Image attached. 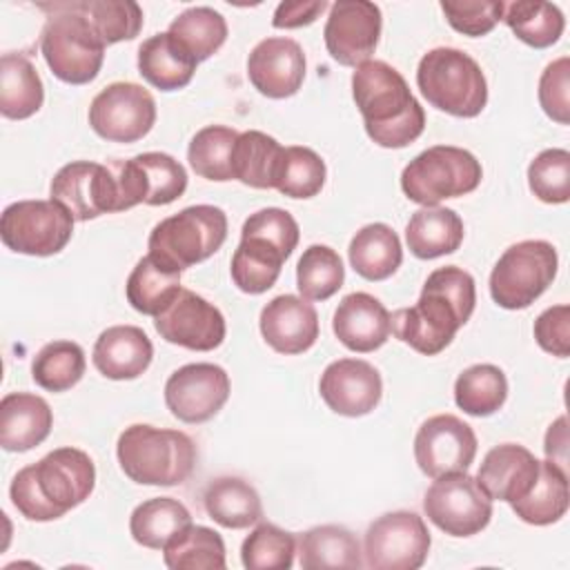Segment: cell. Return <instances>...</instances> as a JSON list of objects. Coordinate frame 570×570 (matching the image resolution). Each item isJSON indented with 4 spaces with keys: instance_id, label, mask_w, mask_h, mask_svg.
Here are the masks:
<instances>
[{
    "instance_id": "obj_20",
    "label": "cell",
    "mask_w": 570,
    "mask_h": 570,
    "mask_svg": "<svg viewBox=\"0 0 570 570\" xmlns=\"http://www.w3.org/2000/svg\"><path fill=\"white\" fill-rule=\"evenodd\" d=\"M318 392L332 412L356 419L379 405L383 381L372 363L363 358H338L323 370Z\"/></svg>"
},
{
    "instance_id": "obj_35",
    "label": "cell",
    "mask_w": 570,
    "mask_h": 570,
    "mask_svg": "<svg viewBox=\"0 0 570 570\" xmlns=\"http://www.w3.org/2000/svg\"><path fill=\"white\" fill-rule=\"evenodd\" d=\"M189 523L191 514L178 499L154 497L134 508L129 517V532L142 548L163 550Z\"/></svg>"
},
{
    "instance_id": "obj_38",
    "label": "cell",
    "mask_w": 570,
    "mask_h": 570,
    "mask_svg": "<svg viewBox=\"0 0 570 570\" xmlns=\"http://www.w3.org/2000/svg\"><path fill=\"white\" fill-rule=\"evenodd\" d=\"M508 399V379L492 363H476L454 381V403L470 416H490Z\"/></svg>"
},
{
    "instance_id": "obj_34",
    "label": "cell",
    "mask_w": 570,
    "mask_h": 570,
    "mask_svg": "<svg viewBox=\"0 0 570 570\" xmlns=\"http://www.w3.org/2000/svg\"><path fill=\"white\" fill-rule=\"evenodd\" d=\"M568 472L552 461H539V474L528 494L512 501L514 514L530 525L557 523L568 512Z\"/></svg>"
},
{
    "instance_id": "obj_28",
    "label": "cell",
    "mask_w": 570,
    "mask_h": 570,
    "mask_svg": "<svg viewBox=\"0 0 570 570\" xmlns=\"http://www.w3.org/2000/svg\"><path fill=\"white\" fill-rule=\"evenodd\" d=\"M196 60L189 56L169 31L147 38L138 47V73L160 91H176L191 82Z\"/></svg>"
},
{
    "instance_id": "obj_18",
    "label": "cell",
    "mask_w": 570,
    "mask_h": 570,
    "mask_svg": "<svg viewBox=\"0 0 570 570\" xmlns=\"http://www.w3.org/2000/svg\"><path fill=\"white\" fill-rule=\"evenodd\" d=\"M154 327L167 343L194 352L216 350L227 332L220 309L185 287H180L174 301L154 316Z\"/></svg>"
},
{
    "instance_id": "obj_21",
    "label": "cell",
    "mask_w": 570,
    "mask_h": 570,
    "mask_svg": "<svg viewBox=\"0 0 570 570\" xmlns=\"http://www.w3.org/2000/svg\"><path fill=\"white\" fill-rule=\"evenodd\" d=\"M303 47L283 36L261 40L247 58V78L254 89L267 98H289L305 80Z\"/></svg>"
},
{
    "instance_id": "obj_8",
    "label": "cell",
    "mask_w": 570,
    "mask_h": 570,
    "mask_svg": "<svg viewBox=\"0 0 570 570\" xmlns=\"http://www.w3.org/2000/svg\"><path fill=\"white\" fill-rule=\"evenodd\" d=\"M483 178L474 154L454 145H434L414 156L401 171L403 194L423 207H434L445 198L474 191Z\"/></svg>"
},
{
    "instance_id": "obj_26",
    "label": "cell",
    "mask_w": 570,
    "mask_h": 570,
    "mask_svg": "<svg viewBox=\"0 0 570 570\" xmlns=\"http://www.w3.org/2000/svg\"><path fill=\"white\" fill-rule=\"evenodd\" d=\"M53 425L49 403L31 392H9L0 401V445L7 452H27L40 445Z\"/></svg>"
},
{
    "instance_id": "obj_10",
    "label": "cell",
    "mask_w": 570,
    "mask_h": 570,
    "mask_svg": "<svg viewBox=\"0 0 570 570\" xmlns=\"http://www.w3.org/2000/svg\"><path fill=\"white\" fill-rule=\"evenodd\" d=\"M73 216L56 200H18L4 207L0 238L7 249L27 256H53L73 234Z\"/></svg>"
},
{
    "instance_id": "obj_30",
    "label": "cell",
    "mask_w": 570,
    "mask_h": 570,
    "mask_svg": "<svg viewBox=\"0 0 570 570\" xmlns=\"http://www.w3.org/2000/svg\"><path fill=\"white\" fill-rule=\"evenodd\" d=\"M352 269L365 281H385L403 263V247L396 232L385 223L361 227L347 247Z\"/></svg>"
},
{
    "instance_id": "obj_17",
    "label": "cell",
    "mask_w": 570,
    "mask_h": 570,
    "mask_svg": "<svg viewBox=\"0 0 570 570\" xmlns=\"http://www.w3.org/2000/svg\"><path fill=\"white\" fill-rule=\"evenodd\" d=\"M229 376L216 363H187L165 383V405L183 423H205L229 399Z\"/></svg>"
},
{
    "instance_id": "obj_5",
    "label": "cell",
    "mask_w": 570,
    "mask_h": 570,
    "mask_svg": "<svg viewBox=\"0 0 570 570\" xmlns=\"http://www.w3.org/2000/svg\"><path fill=\"white\" fill-rule=\"evenodd\" d=\"M49 11L40 31V51L51 73L67 85L91 82L105 60V42L94 24L69 2L38 4Z\"/></svg>"
},
{
    "instance_id": "obj_52",
    "label": "cell",
    "mask_w": 570,
    "mask_h": 570,
    "mask_svg": "<svg viewBox=\"0 0 570 570\" xmlns=\"http://www.w3.org/2000/svg\"><path fill=\"white\" fill-rule=\"evenodd\" d=\"M534 338L539 347L552 356H570V305H552L534 321Z\"/></svg>"
},
{
    "instance_id": "obj_19",
    "label": "cell",
    "mask_w": 570,
    "mask_h": 570,
    "mask_svg": "<svg viewBox=\"0 0 570 570\" xmlns=\"http://www.w3.org/2000/svg\"><path fill=\"white\" fill-rule=\"evenodd\" d=\"M383 16L374 2L338 0L330 7L323 29L327 53L343 67H358L374 53Z\"/></svg>"
},
{
    "instance_id": "obj_45",
    "label": "cell",
    "mask_w": 570,
    "mask_h": 570,
    "mask_svg": "<svg viewBox=\"0 0 570 570\" xmlns=\"http://www.w3.org/2000/svg\"><path fill=\"white\" fill-rule=\"evenodd\" d=\"M345 281V267L336 249L309 245L296 265V287L305 301H327Z\"/></svg>"
},
{
    "instance_id": "obj_4",
    "label": "cell",
    "mask_w": 570,
    "mask_h": 570,
    "mask_svg": "<svg viewBox=\"0 0 570 570\" xmlns=\"http://www.w3.org/2000/svg\"><path fill=\"white\" fill-rule=\"evenodd\" d=\"M120 470L140 485H180L196 465V445L180 430L134 423L116 443Z\"/></svg>"
},
{
    "instance_id": "obj_13",
    "label": "cell",
    "mask_w": 570,
    "mask_h": 570,
    "mask_svg": "<svg viewBox=\"0 0 570 570\" xmlns=\"http://www.w3.org/2000/svg\"><path fill=\"white\" fill-rule=\"evenodd\" d=\"M51 200L60 203L76 220L125 212L120 183L111 163L73 160L56 171L49 185Z\"/></svg>"
},
{
    "instance_id": "obj_51",
    "label": "cell",
    "mask_w": 570,
    "mask_h": 570,
    "mask_svg": "<svg viewBox=\"0 0 570 570\" xmlns=\"http://www.w3.org/2000/svg\"><path fill=\"white\" fill-rule=\"evenodd\" d=\"M240 229L254 232V234H261V236L274 240L287 254H292L296 249L298 238H301L298 223L294 220V216L289 212H285L281 207H265V209L249 214V218L243 223Z\"/></svg>"
},
{
    "instance_id": "obj_54",
    "label": "cell",
    "mask_w": 570,
    "mask_h": 570,
    "mask_svg": "<svg viewBox=\"0 0 570 570\" xmlns=\"http://www.w3.org/2000/svg\"><path fill=\"white\" fill-rule=\"evenodd\" d=\"M568 421L566 416H559L546 432V441H543V450H546V459L552 461L554 465H559L561 470L568 472Z\"/></svg>"
},
{
    "instance_id": "obj_29",
    "label": "cell",
    "mask_w": 570,
    "mask_h": 570,
    "mask_svg": "<svg viewBox=\"0 0 570 570\" xmlns=\"http://www.w3.org/2000/svg\"><path fill=\"white\" fill-rule=\"evenodd\" d=\"M463 234L461 216L454 209L439 205L416 209L405 227L407 247L421 261L456 252L463 243Z\"/></svg>"
},
{
    "instance_id": "obj_25",
    "label": "cell",
    "mask_w": 570,
    "mask_h": 570,
    "mask_svg": "<svg viewBox=\"0 0 570 570\" xmlns=\"http://www.w3.org/2000/svg\"><path fill=\"white\" fill-rule=\"evenodd\" d=\"M94 365L111 381L138 379L154 358L149 336L136 325H114L100 332L94 343Z\"/></svg>"
},
{
    "instance_id": "obj_9",
    "label": "cell",
    "mask_w": 570,
    "mask_h": 570,
    "mask_svg": "<svg viewBox=\"0 0 570 570\" xmlns=\"http://www.w3.org/2000/svg\"><path fill=\"white\" fill-rule=\"evenodd\" d=\"M557 267L552 243L539 238L514 243L492 267L490 296L503 309H525L552 285Z\"/></svg>"
},
{
    "instance_id": "obj_43",
    "label": "cell",
    "mask_w": 570,
    "mask_h": 570,
    "mask_svg": "<svg viewBox=\"0 0 570 570\" xmlns=\"http://www.w3.org/2000/svg\"><path fill=\"white\" fill-rule=\"evenodd\" d=\"M325 176V163L314 149L289 145L281 151L274 174V189L289 198H312L323 189Z\"/></svg>"
},
{
    "instance_id": "obj_42",
    "label": "cell",
    "mask_w": 570,
    "mask_h": 570,
    "mask_svg": "<svg viewBox=\"0 0 570 570\" xmlns=\"http://www.w3.org/2000/svg\"><path fill=\"white\" fill-rule=\"evenodd\" d=\"M85 352L73 341H51L38 350L31 363V379L47 392H67L85 374Z\"/></svg>"
},
{
    "instance_id": "obj_40",
    "label": "cell",
    "mask_w": 570,
    "mask_h": 570,
    "mask_svg": "<svg viewBox=\"0 0 570 570\" xmlns=\"http://www.w3.org/2000/svg\"><path fill=\"white\" fill-rule=\"evenodd\" d=\"M167 31L196 62L212 58L227 40V22L212 7L185 9L171 20Z\"/></svg>"
},
{
    "instance_id": "obj_14",
    "label": "cell",
    "mask_w": 570,
    "mask_h": 570,
    "mask_svg": "<svg viewBox=\"0 0 570 570\" xmlns=\"http://www.w3.org/2000/svg\"><path fill=\"white\" fill-rule=\"evenodd\" d=\"M156 122L154 96L136 82H111L89 105L91 129L109 142H136Z\"/></svg>"
},
{
    "instance_id": "obj_49",
    "label": "cell",
    "mask_w": 570,
    "mask_h": 570,
    "mask_svg": "<svg viewBox=\"0 0 570 570\" xmlns=\"http://www.w3.org/2000/svg\"><path fill=\"white\" fill-rule=\"evenodd\" d=\"M441 11L450 27L463 36L481 38L503 20L505 2L501 0H443Z\"/></svg>"
},
{
    "instance_id": "obj_12",
    "label": "cell",
    "mask_w": 570,
    "mask_h": 570,
    "mask_svg": "<svg viewBox=\"0 0 570 570\" xmlns=\"http://www.w3.org/2000/svg\"><path fill=\"white\" fill-rule=\"evenodd\" d=\"M425 517L450 537H472L492 519V499L468 472L434 479L423 497Z\"/></svg>"
},
{
    "instance_id": "obj_1",
    "label": "cell",
    "mask_w": 570,
    "mask_h": 570,
    "mask_svg": "<svg viewBox=\"0 0 570 570\" xmlns=\"http://www.w3.org/2000/svg\"><path fill=\"white\" fill-rule=\"evenodd\" d=\"M474 305L476 287L472 274L456 265L436 267L428 276L419 301L390 316L392 334L414 352L434 356L470 321Z\"/></svg>"
},
{
    "instance_id": "obj_22",
    "label": "cell",
    "mask_w": 570,
    "mask_h": 570,
    "mask_svg": "<svg viewBox=\"0 0 570 570\" xmlns=\"http://www.w3.org/2000/svg\"><path fill=\"white\" fill-rule=\"evenodd\" d=\"M261 334L278 354H303L318 338V314L303 296L281 294L261 309Z\"/></svg>"
},
{
    "instance_id": "obj_46",
    "label": "cell",
    "mask_w": 570,
    "mask_h": 570,
    "mask_svg": "<svg viewBox=\"0 0 570 570\" xmlns=\"http://www.w3.org/2000/svg\"><path fill=\"white\" fill-rule=\"evenodd\" d=\"M69 4L94 24L105 45L134 40L142 29V9L134 0H76Z\"/></svg>"
},
{
    "instance_id": "obj_53",
    "label": "cell",
    "mask_w": 570,
    "mask_h": 570,
    "mask_svg": "<svg viewBox=\"0 0 570 570\" xmlns=\"http://www.w3.org/2000/svg\"><path fill=\"white\" fill-rule=\"evenodd\" d=\"M327 9L325 0H312V2H303V0H294V2H281L274 11L272 24L276 29H298V27H307L312 24L323 11Z\"/></svg>"
},
{
    "instance_id": "obj_39",
    "label": "cell",
    "mask_w": 570,
    "mask_h": 570,
    "mask_svg": "<svg viewBox=\"0 0 570 570\" xmlns=\"http://www.w3.org/2000/svg\"><path fill=\"white\" fill-rule=\"evenodd\" d=\"M163 559L171 570H223L225 541L216 530L189 523L163 548Z\"/></svg>"
},
{
    "instance_id": "obj_7",
    "label": "cell",
    "mask_w": 570,
    "mask_h": 570,
    "mask_svg": "<svg viewBox=\"0 0 570 570\" xmlns=\"http://www.w3.org/2000/svg\"><path fill=\"white\" fill-rule=\"evenodd\" d=\"M227 238V214L216 205H191L154 225L147 249L158 263L183 272L216 254Z\"/></svg>"
},
{
    "instance_id": "obj_16",
    "label": "cell",
    "mask_w": 570,
    "mask_h": 570,
    "mask_svg": "<svg viewBox=\"0 0 570 570\" xmlns=\"http://www.w3.org/2000/svg\"><path fill=\"white\" fill-rule=\"evenodd\" d=\"M476 454V434L472 425L454 414H434L421 423L414 436V459L423 474L439 479L454 472H468Z\"/></svg>"
},
{
    "instance_id": "obj_3",
    "label": "cell",
    "mask_w": 570,
    "mask_h": 570,
    "mask_svg": "<svg viewBox=\"0 0 570 570\" xmlns=\"http://www.w3.org/2000/svg\"><path fill=\"white\" fill-rule=\"evenodd\" d=\"M352 96L367 136L385 149L414 142L425 129V111L405 78L383 60H365L352 73Z\"/></svg>"
},
{
    "instance_id": "obj_24",
    "label": "cell",
    "mask_w": 570,
    "mask_h": 570,
    "mask_svg": "<svg viewBox=\"0 0 570 570\" xmlns=\"http://www.w3.org/2000/svg\"><path fill=\"white\" fill-rule=\"evenodd\" d=\"M539 459L523 445L501 443L492 448L479 468L476 481L490 499L517 501L537 481Z\"/></svg>"
},
{
    "instance_id": "obj_36",
    "label": "cell",
    "mask_w": 570,
    "mask_h": 570,
    "mask_svg": "<svg viewBox=\"0 0 570 570\" xmlns=\"http://www.w3.org/2000/svg\"><path fill=\"white\" fill-rule=\"evenodd\" d=\"M283 147L265 131L249 129L238 134L232 149V174L247 187L274 189V174Z\"/></svg>"
},
{
    "instance_id": "obj_37",
    "label": "cell",
    "mask_w": 570,
    "mask_h": 570,
    "mask_svg": "<svg viewBox=\"0 0 570 570\" xmlns=\"http://www.w3.org/2000/svg\"><path fill=\"white\" fill-rule=\"evenodd\" d=\"M129 305L147 316L163 312L180 292V272H174L158 263L154 256H142L131 269L127 285Z\"/></svg>"
},
{
    "instance_id": "obj_48",
    "label": "cell",
    "mask_w": 570,
    "mask_h": 570,
    "mask_svg": "<svg viewBox=\"0 0 570 570\" xmlns=\"http://www.w3.org/2000/svg\"><path fill=\"white\" fill-rule=\"evenodd\" d=\"M530 191L548 205H561L570 198V151L543 149L528 167Z\"/></svg>"
},
{
    "instance_id": "obj_15",
    "label": "cell",
    "mask_w": 570,
    "mask_h": 570,
    "mask_svg": "<svg viewBox=\"0 0 570 570\" xmlns=\"http://www.w3.org/2000/svg\"><path fill=\"white\" fill-rule=\"evenodd\" d=\"M111 167L120 183L125 209L140 203L151 207L169 205L187 189L185 167L165 151H145L129 160H111Z\"/></svg>"
},
{
    "instance_id": "obj_2",
    "label": "cell",
    "mask_w": 570,
    "mask_h": 570,
    "mask_svg": "<svg viewBox=\"0 0 570 570\" xmlns=\"http://www.w3.org/2000/svg\"><path fill=\"white\" fill-rule=\"evenodd\" d=\"M96 485V468L87 452L58 448L38 463L24 465L11 481L13 508L29 521H56L80 505Z\"/></svg>"
},
{
    "instance_id": "obj_47",
    "label": "cell",
    "mask_w": 570,
    "mask_h": 570,
    "mask_svg": "<svg viewBox=\"0 0 570 570\" xmlns=\"http://www.w3.org/2000/svg\"><path fill=\"white\" fill-rule=\"evenodd\" d=\"M296 554V537L274 523H258L240 546L247 570H289Z\"/></svg>"
},
{
    "instance_id": "obj_44",
    "label": "cell",
    "mask_w": 570,
    "mask_h": 570,
    "mask_svg": "<svg viewBox=\"0 0 570 570\" xmlns=\"http://www.w3.org/2000/svg\"><path fill=\"white\" fill-rule=\"evenodd\" d=\"M238 131L225 125H207L194 134L187 147V160L191 169L207 180H232V149Z\"/></svg>"
},
{
    "instance_id": "obj_32",
    "label": "cell",
    "mask_w": 570,
    "mask_h": 570,
    "mask_svg": "<svg viewBox=\"0 0 570 570\" xmlns=\"http://www.w3.org/2000/svg\"><path fill=\"white\" fill-rule=\"evenodd\" d=\"M298 563L303 570L361 568L363 550L354 532L345 525H316L298 539Z\"/></svg>"
},
{
    "instance_id": "obj_41",
    "label": "cell",
    "mask_w": 570,
    "mask_h": 570,
    "mask_svg": "<svg viewBox=\"0 0 570 570\" xmlns=\"http://www.w3.org/2000/svg\"><path fill=\"white\" fill-rule=\"evenodd\" d=\"M503 20L521 42L534 49L552 47L566 29L561 9L541 0H517L505 4Z\"/></svg>"
},
{
    "instance_id": "obj_27",
    "label": "cell",
    "mask_w": 570,
    "mask_h": 570,
    "mask_svg": "<svg viewBox=\"0 0 570 570\" xmlns=\"http://www.w3.org/2000/svg\"><path fill=\"white\" fill-rule=\"evenodd\" d=\"M289 254L274 240L240 229V243L232 256V281L245 294H263L281 276L283 263Z\"/></svg>"
},
{
    "instance_id": "obj_31",
    "label": "cell",
    "mask_w": 570,
    "mask_h": 570,
    "mask_svg": "<svg viewBox=\"0 0 570 570\" xmlns=\"http://www.w3.org/2000/svg\"><path fill=\"white\" fill-rule=\"evenodd\" d=\"M209 519L229 530H243L261 521L263 503L254 485L238 476H218L203 492Z\"/></svg>"
},
{
    "instance_id": "obj_50",
    "label": "cell",
    "mask_w": 570,
    "mask_h": 570,
    "mask_svg": "<svg viewBox=\"0 0 570 570\" xmlns=\"http://www.w3.org/2000/svg\"><path fill=\"white\" fill-rule=\"evenodd\" d=\"M539 105L559 125L570 122V58L552 60L539 78Z\"/></svg>"
},
{
    "instance_id": "obj_11",
    "label": "cell",
    "mask_w": 570,
    "mask_h": 570,
    "mask_svg": "<svg viewBox=\"0 0 570 570\" xmlns=\"http://www.w3.org/2000/svg\"><path fill=\"white\" fill-rule=\"evenodd\" d=\"M432 546L430 530L416 512L396 510L374 519L365 532L363 554L372 570H416Z\"/></svg>"
},
{
    "instance_id": "obj_23",
    "label": "cell",
    "mask_w": 570,
    "mask_h": 570,
    "mask_svg": "<svg viewBox=\"0 0 570 570\" xmlns=\"http://www.w3.org/2000/svg\"><path fill=\"white\" fill-rule=\"evenodd\" d=\"M332 330L347 350L367 354L385 345L392 332L390 312L376 296L352 292L341 298L332 318Z\"/></svg>"
},
{
    "instance_id": "obj_6",
    "label": "cell",
    "mask_w": 570,
    "mask_h": 570,
    "mask_svg": "<svg viewBox=\"0 0 570 570\" xmlns=\"http://www.w3.org/2000/svg\"><path fill=\"white\" fill-rule=\"evenodd\" d=\"M416 85L432 107L456 118H474L488 102L483 69L454 47L430 49L419 60Z\"/></svg>"
},
{
    "instance_id": "obj_33",
    "label": "cell",
    "mask_w": 570,
    "mask_h": 570,
    "mask_svg": "<svg viewBox=\"0 0 570 570\" xmlns=\"http://www.w3.org/2000/svg\"><path fill=\"white\" fill-rule=\"evenodd\" d=\"M45 102L42 80L22 53H2L0 58V114L9 120L33 116Z\"/></svg>"
}]
</instances>
